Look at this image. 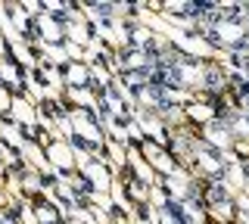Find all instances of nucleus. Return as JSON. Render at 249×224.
<instances>
[{"label":"nucleus","mask_w":249,"mask_h":224,"mask_svg":"<svg viewBox=\"0 0 249 224\" xmlns=\"http://www.w3.org/2000/svg\"><path fill=\"white\" fill-rule=\"evenodd\" d=\"M165 84H178V87H196V84L209 81V72L199 63H187V59H175V66H168L159 75Z\"/></svg>","instance_id":"f03ea898"},{"label":"nucleus","mask_w":249,"mask_h":224,"mask_svg":"<svg viewBox=\"0 0 249 224\" xmlns=\"http://www.w3.org/2000/svg\"><path fill=\"white\" fill-rule=\"evenodd\" d=\"M0 75H3L6 81L16 84V66H13V63H3V66H0Z\"/></svg>","instance_id":"1a4fd4ad"},{"label":"nucleus","mask_w":249,"mask_h":224,"mask_svg":"<svg viewBox=\"0 0 249 224\" xmlns=\"http://www.w3.org/2000/svg\"><path fill=\"white\" fill-rule=\"evenodd\" d=\"M243 66L249 69V47H246V56H243Z\"/></svg>","instance_id":"9b49d317"},{"label":"nucleus","mask_w":249,"mask_h":224,"mask_svg":"<svg viewBox=\"0 0 249 224\" xmlns=\"http://www.w3.org/2000/svg\"><path fill=\"white\" fill-rule=\"evenodd\" d=\"M122 63L128 72H143V69H150V53H143V47H134V53L122 56Z\"/></svg>","instance_id":"20e7f679"},{"label":"nucleus","mask_w":249,"mask_h":224,"mask_svg":"<svg viewBox=\"0 0 249 224\" xmlns=\"http://www.w3.org/2000/svg\"><path fill=\"white\" fill-rule=\"evenodd\" d=\"M69 81H72V84H84V81H88V69L72 66V69H69Z\"/></svg>","instance_id":"6e6552de"},{"label":"nucleus","mask_w":249,"mask_h":224,"mask_svg":"<svg viewBox=\"0 0 249 224\" xmlns=\"http://www.w3.org/2000/svg\"><path fill=\"white\" fill-rule=\"evenodd\" d=\"M212 41L224 44L233 50H246L249 44V19H237V16H224V19H212Z\"/></svg>","instance_id":"f257e3e1"},{"label":"nucleus","mask_w":249,"mask_h":224,"mask_svg":"<svg viewBox=\"0 0 249 224\" xmlns=\"http://www.w3.org/2000/svg\"><path fill=\"white\" fill-rule=\"evenodd\" d=\"M37 221H41V224H56L59 215L53 212V208H47L44 203H37Z\"/></svg>","instance_id":"423d86ee"},{"label":"nucleus","mask_w":249,"mask_h":224,"mask_svg":"<svg viewBox=\"0 0 249 224\" xmlns=\"http://www.w3.org/2000/svg\"><path fill=\"white\" fill-rule=\"evenodd\" d=\"M0 109H10V94L0 87Z\"/></svg>","instance_id":"9d476101"},{"label":"nucleus","mask_w":249,"mask_h":224,"mask_svg":"<svg viewBox=\"0 0 249 224\" xmlns=\"http://www.w3.org/2000/svg\"><path fill=\"white\" fill-rule=\"evenodd\" d=\"M41 28H44V34H50V37H62V25L56 19H41Z\"/></svg>","instance_id":"0eeeda50"},{"label":"nucleus","mask_w":249,"mask_h":224,"mask_svg":"<svg viewBox=\"0 0 249 224\" xmlns=\"http://www.w3.org/2000/svg\"><path fill=\"white\" fill-rule=\"evenodd\" d=\"M228 128H231V134L237 137V140H249V112L237 115V119H233Z\"/></svg>","instance_id":"39448f33"},{"label":"nucleus","mask_w":249,"mask_h":224,"mask_svg":"<svg viewBox=\"0 0 249 224\" xmlns=\"http://www.w3.org/2000/svg\"><path fill=\"white\" fill-rule=\"evenodd\" d=\"M221 165H224V153H212L209 146H199L196 168H199L202 174H218V172H221Z\"/></svg>","instance_id":"7ed1b4c3"}]
</instances>
